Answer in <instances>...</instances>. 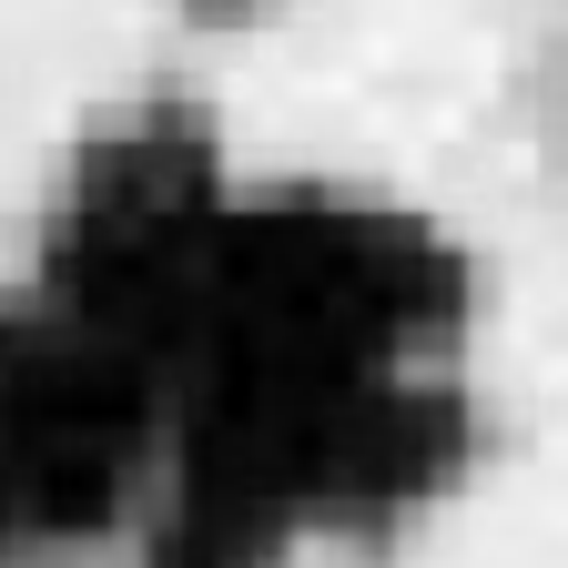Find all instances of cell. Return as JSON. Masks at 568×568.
Here are the masks:
<instances>
[{"mask_svg": "<svg viewBox=\"0 0 568 568\" xmlns=\"http://www.w3.org/2000/svg\"><path fill=\"white\" fill-rule=\"evenodd\" d=\"M153 477V366L31 274H0V568H132Z\"/></svg>", "mask_w": 568, "mask_h": 568, "instance_id": "cell-2", "label": "cell"}, {"mask_svg": "<svg viewBox=\"0 0 568 568\" xmlns=\"http://www.w3.org/2000/svg\"><path fill=\"white\" fill-rule=\"evenodd\" d=\"M21 274L153 366L132 568L386 558L487 457V284L457 224L386 183L264 173L173 92L71 132Z\"/></svg>", "mask_w": 568, "mask_h": 568, "instance_id": "cell-1", "label": "cell"}]
</instances>
